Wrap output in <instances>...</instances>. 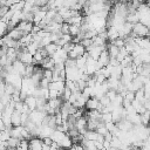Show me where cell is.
Listing matches in <instances>:
<instances>
[{"label": "cell", "mask_w": 150, "mask_h": 150, "mask_svg": "<svg viewBox=\"0 0 150 150\" xmlns=\"http://www.w3.org/2000/svg\"><path fill=\"white\" fill-rule=\"evenodd\" d=\"M73 48H74V43H73V42H68V43H66V45L62 47V49H63L66 53H69Z\"/></svg>", "instance_id": "74e56055"}, {"label": "cell", "mask_w": 150, "mask_h": 150, "mask_svg": "<svg viewBox=\"0 0 150 150\" xmlns=\"http://www.w3.org/2000/svg\"><path fill=\"white\" fill-rule=\"evenodd\" d=\"M12 67H13V71L19 74L21 77H25V69H26V66L19 61V60H15L13 63H12Z\"/></svg>", "instance_id": "30bf717a"}, {"label": "cell", "mask_w": 150, "mask_h": 150, "mask_svg": "<svg viewBox=\"0 0 150 150\" xmlns=\"http://www.w3.org/2000/svg\"><path fill=\"white\" fill-rule=\"evenodd\" d=\"M46 13H47V8L46 7H43V8H40L39 11H36L35 13H34V18H33V25H35V26H38L43 19H45V16H46Z\"/></svg>", "instance_id": "9c48e42d"}, {"label": "cell", "mask_w": 150, "mask_h": 150, "mask_svg": "<svg viewBox=\"0 0 150 150\" xmlns=\"http://www.w3.org/2000/svg\"><path fill=\"white\" fill-rule=\"evenodd\" d=\"M141 123L144 125V127H148L150 124V111H145L144 114L141 115Z\"/></svg>", "instance_id": "603a6c76"}, {"label": "cell", "mask_w": 150, "mask_h": 150, "mask_svg": "<svg viewBox=\"0 0 150 150\" xmlns=\"http://www.w3.org/2000/svg\"><path fill=\"white\" fill-rule=\"evenodd\" d=\"M16 91V89L12 86V84H8V83H6V86H5V94H7V95H9V96H12L14 93Z\"/></svg>", "instance_id": "f1b7e54d"}, {"label": "cell", "mask_w": 150, "mask_h": 150, "mask_svg": "<svg viewBox=\"0 0 150 150\" xmlns=\"http://www.w3.org/2000/svg\"><path fill=\"white\" fill-rule=\"evenodd\" d=\"M52 59H53V61H54L55 64H57V63H64L66 60L68 59V53H66L62 48H59L56 50V53L52 56Z\"/></svg>", "instance_id": "8992f818"}, {"label": "cell", "mask_w": 150, "mask_h": 150, "mask_svg": "<svg viewBox=\"0 0 150 150\" xmlns=\"http://www.w3.org/2000/svg\"><path fill=\"white\" fill-rule=\"evenodd\" d=\"M136 38H150V32L148 27L141 22H137L132 25V32H131Z\"/></svg>", "instance_id": "6da1fadb"}, {"label": "cell", "mask_w": 150, "mask_h": 150, "mask_svg": "<svg viewBox=\"0 0 150 150\" xmlns=\"http://www.w3.org/2000/svg\"><path fill=\"white\" fill-rule=\"evenodd\" d=\"M81 45H82L86 49H88L89 47L93 46V40H91V39H83V40L81 41Z\"/></svg>", "instance_id": "4dcf8cb0"}, {"label": "cell", "mask_w": 150, "mask_h": 150, "mask_svg": "<svg viewBox=\"0 0 150 150\" xmlns=\"http://www.w3.org/2000/svg\"><path fill=\"white\" fill-rule=\"evenodd\" d=\"M7 129V127L5 125V123H4V121H2V118H1V116H0V131H4V130H6Z\"/></svg>", "instance_id": "60d3db41"}, {"label": "cell", "mask_w": 150, "mask_h": 150, "mask_svg": "<svg viewBox=\"0 0 150 150\" xmlns=\"http://www.w3.org/2000/svg\"><path fill=\"white\" fill-rule=\"evenodd\" d=\"M39 48H40V47H39V45H38L36 42H32L30 45H28V46L26 47V50H27L29 54L34 55V54H35V53L39 50Z\"/></svg>", "instance_id": "cb8c5ba5"}, {"label": "cell", "mask_w": 150, "mask_h": 150, "mask_svg": "<svg viewBox=\"0 0 150 150\" xmlns=\"http://www.w3.org/2000/svg\"><path fill=\"white\" fill-rule=\"evenodd\" d=\"M52 77H53L52 70H43V77L42 79H46L48 82H52Z\"/></svg>", "instance_id": "d6a6232c"}, {"label": "cell", "mask_w": 150, "mask_h": 150, "mask_svg": "<svg viewBox=\"0 0 150 150\" xmlns=\"http://www.w3.org/2000/svg\"><path fill=\"white\" fill-rule=\"evenodd\" d=\"M142 105L145 108V110L150 111V100H145V101H144V103H143Z\"/></svg>", "instance_id": "ab89813d"}, {"label": "cell", "mask_w": 150, "mask_h": 150, "mask_svg": "<svg viewBox=\"0 0 150 150\" xmlns=\"http://www.w3.org/2000/svg\"><path fill=\"white\" fill-rule=\"evenodd\" d=\"M74 67H76L75 66V60L68 57L66 60V62H64V68H74Z\"/></svg>", "instance_id": "1f68e13d"}, {"label": "cell", "mask_w": 150, "mask_h": 150, "mask_svg": "<svg viewBox=\"0 0 150 150\" xmlns=\"http://www.w3.org/2000/svg\"><path fill=\"white\" fill-rule=\"evenodd\" d=\"M110 103H111V101H110V100H109V98H108L105 95H104V96H103V97L100 100V104H101L103 108H104V107H108Z\"/></svg>", "instance_id": "e575fe53"}, {"label": "cell", "mask_w": 150, "mask_h": 150, "mask_svg": "<svg viewBox=\"0 0 150 150\" xmlns=\"http://www.w3.org/2000/svg\"><path fill=\"white\" fill-rule=\"evenodd\" d=\"M0 136H1V131H0Z\"/></svg>", "instance_id": "7dc6e473"}, {"label": "cell", "mask_w": 150, "mask_h": 150, "mask_svg": "<svg viewBox=\"0 0 150 150\" xmlns=\"http://www.w3.org/2000/svg\"><path fill=\"white\" fill-rule=\"evenodd\" d=\"M61 33H62V34H69V25H68L67 22H63V23H62Z\"/></svg>", "instance_id": "f35d334b"}, {"label": "cell", "mask_w": 150, "mask_h": 150, "mask_svg": "<svg viewBox=\"0 0 150 150\" xmlns=\"http://www.w3.org/2000/svg\"><path fill=\"white\" fill-rule=\"evenodd\" d=\"M42 150H50V146H49V145L43 144V145H42Z\"/></svg>", "instance_id": "ee69618b"}, {"label": "cell", "mask_w": 150, "mask_h": 150, "mask_svg": "<svg viewBox=\"0 0 150 150\" xmlns=\"http://www.w3.org/2000/svg\"><path fill=\"white\" fill-rule=\"evenodd\" d=\"M111 139H112V135H111L110 132H108L107 135H104V141H107V142H111Z\"/></svg>", "instance_id": "b9f144b4"}, {"label": "cell", "mask_w": 150, "mask_h": 150, "mask_svg": "<svg viewBox=\"0 0 150 150\" xmlns=\"http://www.w3.org/2000/svg\"><path fill=\"white\" fill-rule=\"evenodd\" d=\"M84 53H86V48L81 43H77V45H74V48L68 53V57L73 59V60H76L77 57L83 56Z\"/></svg>", "instance_id": "5b68a950"}, {"label": "cell", "mask_w": 150, "mask_h": 150, "mask_svg": "<svg viewBox=\"0 0 150 150\" xmlns=\"http://www.w3.org/2000/svg\"><path fill=\"white\" fill-rule=\"evenodd\" d=\"M98 105H100V101H98L97 98H95V97L88 98V101H87V103H86V108H87L88 110H97Z\"/></svg>", "instance_id": "e0dca14e"}, {"label": "cell", "mask_w": 150, "mask_h": 150, "mask_svg": "<svg viewBox=\"0 0 150 150\" xmlns=\"http://www.w3.org/2000/svg\"><path fill=\"white\" fill-rule=\"evenodd\" d=\"M139 150H150V148L149 146H142Z\"/></svg>", "instance_id": "f6af8a7d"}, {"label": "cell", "mask_w": 150, "mask_h": 150, "mask_svg": "<svg viewBox=\"0 0 150 150\" xmlns=\"http://www.w3.org/2000/svg\"><path fill=\"white\" fill-rule=\"evenodd\" d=\"M64 136H66V134H64V132L59 131V130H54V132H53V134H52V136H50V139H52L53 142H55L56 144H59V143L61 142V139H62Z\"/></svg>", "instance_id": "44dd1931"}, {"label": "cell", "mask_w": 150, "mask_h": 150, "mask_svg": "<svg viewBox=\"0 0 150 150\" xmlns=\"http://www.w3.org/2000/svg\"><path fill=\"white\" fill-rule=\"evenodd\" d=\"M101 122L102 123H110L112 122V116H111V112H104V114H101Z\"/></svg>", "instance_id": "484cf974"}, {"label": "cell", "mask_w": 150, "mask_h": 150, "mask_svg": "<svg viewBox=\"0 0 150 150\" xmlns=\"http://www.w3.org/2000/svg\"><path fill=\"white\" fill-rule=\"evenodd\" d=\"M110 145H111V148L120 149V148H121V145H122V142L120 141V138H118V137L112 136V139H111V142H110Z\"/></svg>", "instance_id": "4316f807"}, {"label": "cell", "mask_w": 150, "mask_h": 150, "mask_svg": "<svg viewBox=\"0 0 150 150\" xmlns=\"http://www.w3.org/2000/svg\"><path fill=\"white\" fill-rule=\"evenodd\" d=\"M107 35H108V40H110V42H112V41H115L116 39L120 38L118 36V30L114 26H111V27H109L107 29Z\"/></svg>", "instance_id": "5bb4252c"}, {"label": "cell", "mask_w": 150, "mask_h": 150, "mask_svg": "<svg viewBox=\"0 0 150 150\" xmlns=\"http://www.w3.org/2000/svg\"><path fill=\"white\" fill-rule=\"evenodd\" d=\"M18 60L21 61L25 66H30L34 63V59H33V55L29 54L26 48H21L19 49V53H18Z\"/></svg>", "instance_id": "7a4b0ae2"}, {"label": "cell", "mask_w": 150, "mask_h": 150, "mask_svg": "<svg viewBox=\"0 0 150 150\" xmlns=\"http://www.w3.org/2000/svg\"><path fill=\"white\" fill-rule=\"evenodd\" d=\"M45 48V50H46V53H47V55L49 56V57H52L55 53H56V50L59 49V47L55 45V43H49V45H47L46 47H43Z\"/></svg>", "instance_id": "7402d4cb"}, {"label": "cell", "mask_w": 150, "mask_h": 150, "mask_svg": "<svg viewBox=\"0 0 150 150\" xmlns=\"http://www.w3.org/2000/svg\"><path fill=\"white\" fill-rule=\"evenodd\" d=\"M7 23L5 21H2L0 19V36H5V34L7 33Z\"/></svg>", "instance_id": "f546056e"}, {"label": "cell", "mask_w": 150, "mask_h": 150, "mask_svg": "<svg viewBox=\"0 0 150 150\" xmlns=\"http://www.w3.org/2000/svg\"><path fill=\"white\" fill-rule=\"evenodd\" d=\"M98 69H100V67H98L97 61L88 57L87 59V62H86V71H84V74H87L89 76H93Z\"/></svg>", "instance_id": "277c9868"}, {"label": "cell", "mask_w": 150, "mask_h": 150, "mask_svg": "<svg viewBox=\"0 0 150 150\" xmlns=\"http://www.w3.org/2000/svg\"><path fill=\"white\" fill-rule=\"evenodd\" d=\"M23 35H25V34H23L22 32H20L18 28H14V29H12V30H9V32L7 33V36H8L9 39H12V40H15V41H19Z\"/></svg>", "instance_id": "9a60e30c"}, {"label": "cell", "mask_w": 150, "mask_h": 150, "mask_svg": "<svg viewBox=\"0 0 150 150\" xmlns=\"http://www.w3.org/2000/svg\"><path fill=\"white\" fill-rule=\"evenodd\" d=\"M107 52H108L110 59H116V56L120 53V48H117L112 43H109V45H107Z\"/></svg>", "instance_id": "ac0fdd59"}, {"label": "cell", "mask_w": 150, "mask_h": 150, "mask_svg": "<svg viewBox=\"0 0 150 150\" xmlns=\"http://www.w3.org/2000/svg\"><path fill=\"white\" fill-rule=\"evenodd\" d=\"M4 110H5V105L1 103V101H0V116H1V114L4 112Z\"/></svg>", "instance_id": "7bdbcfd3"}, {"label": "cell", "mask_w": 150, "mask_h": 150, "mask_svg": "<svg viewBox=\"0 0 150 150\" xmlns=\"http://www.w3.org/2000/svg\"><path fill=\"white\" fill-rule=\"evenodd\" d=\"M123 98H125L127 101H129V102H132L134 100H135V93H132V91H127L125 93V96L123 97Z\"/></svg>", "instance_id": "d590c367"}, {"label": "cell", "mask_w": 150, "mask_h": 150, "mask_svg": "<svg viewBox=\"0 0 150 150\" xmlns=\"http://www.w3.org/2000/svg\"><path fill=\"white\" fill-rule=\"evenodd\" d=\"M64 87H66V83H64V82L57 81V82H50L49 86H48V89H49V90H56V91H59L60 94H62L63 90H64Z\"/></svg>", "instance_id": "7c38bea8"}, {"label": "cell", "mask_w": 150, "mask_h": 150, "mask_svg": "<svg viewBox=\"0 0 150 150\" xmlns=\"http://www.w3.org/2000/svg\"><path fill=\"white\" fill-rule=\"evenodd\" d=\"M109 61H110V56H109V54H108V52H107V49H105V50H103V52L101 53L100 57L97 59V63H98L100 69L107 67V66L109 64Z\"/></svg>", "instance_id": "ba28073f"}, {"label": "cell", "mask_w": 150, "mask_h": 150, "mask_svg": "<svg viewBox=\"0 0 150 150\" xmlns=\"http://www.w3.org/2000/svg\"><path fill=\"white\" fill-rule=\"evenodd\" d=\"M23 102H25V104L28 107V109L30 111H33V110L36 109V98L34 96H27Z\"/></svg>", "instance_id": "d6986e66"}, {"label": "cell", "mask_w": 150, "mask_h": 150, "mask_svg": "<svg viewBox=\"0 0 150 150\" xmlns=\"http://www.w3.org/2000/svg\"><path fill=\"white\" fill-rule=\"evenodd\" d=\"M19 143H20L19 139L11 137V138L7 141V148H9V149H16V148L19 146Z\"/></svg>", "instance_id": "d4e9b609"}, {"label": "cell", "mask_w": 150, "mask_h": 150, "mask_svg": "<svg viewBox=\"0 0 150 150\" xmlns=\"http://www.w3.org/2000/svg\"><path fill=\"white\" fill-rule=\"evenodd\" d=\"M47 116V114L46 112H42V111H39V110H33V111H30L29 112V115H28V120L30 121V122H33L34 124H36L38 127H40L41 124H42V121H43V118Z\"/></svg>", "instance_id": "3957f363"}, {"label": "cell", "mask_w": 150, "mask_h": 150, "mask_svg": "<svg viewBox=\"0 0 150 150\" xmlns=\"http://www.w3.org/2000/svg\"><path fill=\"white\" fill-rule=\"evenodd\" d=\"M59 146H60V149H71V146H73V141H71V138L66 134V136L61 139V142L59 143Z\"/></svg>", "instance_id": "4fadbf2b"}, {"label": "cell", "mask_w": 150, "mask_h": 150, "mask_svg": "<svg viewBox=\"0 0 150 150\" xmlns=\"http://www.w3.org/2000/svg\"><path fill=\"white\" fill-rule=\"evenodd\" d=\"M33 22H28V21H20L18 23V26L15 28H18L20 32H22L25 35L27 34H30L32 33V29H33Z\"/></svg>", "instance_id": "52a82bcc"}, {"label": "cell", "mask_w": 150, "mask_h": 150, "mask_svg": "<svg viewBox=\"0 0 150 150\" xmlns=\"http://www.w3.org/2000/svg\"><path fill=\"white\" fill-rule=\"evenodd\" d=\"M116 95H117V91H116V90H112V89H109V90L107 91V94H105V96H107L110 101H112V100L116 97Z\"/></svg>", "instance_id": "836d02e7"}, {"label": "cell", "mask_w": 150, "mask_h": 150, "mask_svg": "<svg viewBox=\"0 0 150 150\" xmlns=\"http://www.w3.org/2000/svg\"><path fill=\"white\" fill-rule=\"evenodd\" d=\"M110 43H112L114 46H116L117 48H123L124 46H125V41H124V39H121V38H118V39H116L115 41H112V42H110Z\"/></svg>", "instance_id": "83f0119b"}, {"label": "cell", "mask_w": 150, "mask_h": 150, "mask_svg": "<svg viewBox=\"0 0 150 150\" xmlns=\"http://www.w3.org/2000/svg\"><path fill=\"white\" fill-rule=\"evenodd\" d=\"M42 145H43V142L39 137H33L28 141L29 150H42Z\"/></svg>", "instance_id": "8fae6325"}, {"label": "cell", "mask_w": 150, "mask_h": 150, "mask_svg": "<svg viewBox=\"0 0 150 150\" xmlns=\"http://www.w3.org/2000/svg\"><path fill=\"white\" fill-rule=\"evenodd\" d=\"M28 115H29V114H21L20 120H21V125H22V127H25V125L27 124V122L29 121V120H28Z\"/></svg>", "instance_id": "8d00e7d4"}, {"label": "cell", "mask_w": 150, "mask_h": 150, "mask_svg": "<svg viewBox=\"0 0 150 150\" xmlns=\"http://www.w3.org/2000/svg\"><path fill=\"white\" fill-rule=\"evenodd\" d=\"M20 116H21V114L14 110V112H13L12 116H11V123H12V127H19V125H21Z\"/></svg>", "instance_id": "ffe728a7"}, {"label": "cell", "mask_w": 150, "mask_h": 150, "mask_svg": "<svg viewBox=\"0 0 150 150\" xmlns=\"http://www.w3.org/2000/svg\"><path fill=\"white\" fill-rule=\"evenodd\" d=\"M60 150H68V149H60Z\"/></svg>", "instance_id": "bcb514c9"}, {"label": "cell", "mask_w": 150, "mask_h": 150, "mask_svg": "<svg viewBox=\"0 0 150 150\" xmlns=\"http://www.w3.org/2000/svg\"><path fill=\"white\" fill-rule=\"evenodd\" d=\"M62 103H63V101L61 98H50V100L47 101L48 107L52 108V109H55V110H59L61 108Z\"/></svg>", "instance_id": "2e32d148"}]
</instances>
